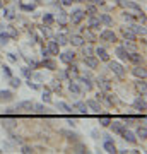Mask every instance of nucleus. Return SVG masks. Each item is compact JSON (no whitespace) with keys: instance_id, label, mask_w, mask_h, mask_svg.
<instances>
[{"instance_id":"54","label":"nucleus","mask_w":147,"mask_h":154,"mask_svg":"<svg viewBox=\"0 0 147 154\" xmlns=\"http://www.w3.org/2000/svg\"><path fill=\"white\" fill-rule=\"evenodd\" d=\"M34 7H36L34 4H31V5H24V4H22V5H21V9H22V11H33Z\"/></svg>"},{"instance_id":"19","label":"nucleus","mask_w":147,"mask_h":154,"mask_svg":"<svg viewBox=\"0 0 147 154\" xmlns=\"http://www.w3.org/2000/svg\"><path fill=\"white\" fill-rule=\"evenodd\" d=\"M135 88L142 93V96H145V93H147V88H145V77H139V81L135 82Z\"/></svg>"},{"instance_id":"16","label":"nucleus","mask_w":147,"mask_h":154,"mask_svg":"<svg viewBox=\"0 0 147 154\" xmlns=\"http://www.w3.org/2000/svg\"><path fill=\"white\" fill-rule=\"evenodd\" d=\"M12 98H14L12 91H9V89L0 91V103H9V101H12Z\"/></svg>"},{"instance_id":"45","label":"nucleus","mask_w":147,"mask_h":154,"mask_svg":"<svg viewBox=\"0 0 147 154\" xmlns=\"http://www.w3.org/2000/svg\"><path fill=\"white\" fill-rule=\"evenodd\" d=\"M51 88H53V91H58L60 93V89H62L60 81H51Z\"/></svg>"},{"instance_id":"38","label":"nucleus","mask_w":147,"mask_h":154,"mask_svg":"<svg viewBox=\"0 0 147 154\" xmlns=\"http://www.w3.org/2000/svg\"><path fill=\"white\" fill-rule=\"evenodd\" d=\"M9 81H11V82H9V84H11V88H19V86H21V79H19V77L12 75Z\"/></svg>"},{"instance_id":"63","label":"nucleus","mask_w":147,"mask_h":154,"mask_svg":"<svg viewBox=\"0 0 147 154\" xmlns=\"http://www.w3.org/2000/svg\"><path fill=\"white\" fill-rule=\"evenodd\" d=\"M0 152H2V151H0Z\"/></svg>"},{"instance_id":"20","label":"nucleus","mask_w":147,"mask_h":154,"mask_svg":"<svg viewBox=\"0 0 147 154\" xmlns=\"http://www.w3.org/2000/svg\"><path fill=\"white\" fill-rule=\"evenodd\" d=\"M74 108H75L81 115H87V111H89V108H87V105L84 103V101H77L75 105H74Z\"/></svg>"},{"instance_id":"26","label":"nucleus","mask_w":147,"mask_h":154,"mask_svg":"<svg viewBox=\"0 0 147 154\" xmlns=\"http://www.w3.org/2000/svg\"><path fill=\"white\" fill-rule=\"evenodd\" d=\"M43 67L44 69H50V70H57V63H55V60H51V58H43Z\"/></svg>"},{"instance_id":"2","label":"nucleus","mask_w":147,"mask_h":154,"mask_svg":"<svg viewBox=\"0 0 147 154\" xmlns=\"http://www.w3.org/2000/svg\"><path fill=\"white\" fill-rule=\"evenodd\" d=\"M33 108H34L33 101H21V103H17V106L14 108V111H17V113H29Z\"/></svg>"},{"instance_id":"51","label":"nucleus","mask_w":147,"mask_h":154,"mask_svg":"<svg viewBox=\"0 0 147 154\" xmlns=\"http://www.w3.org/2000/svg\"><path fill=\"white\" fill-rule=\"evenodd\" d=\"M27 86H29V89H34V91H38V89H39V86H38V84L31 82V79H29V81H27Z\"/></svg>"},{"instance_id":"42","label":"nucleus","mask_w":147,"mask_h":154,"mask_svg":"<svg viewBox=\"0 0 147 154\" xmlns=\"http://www.w3.org/2000/svg\"><path fill=\"white\" fill-rule=\"evenodd\" d=\"M93 53H94L93 46H84V48H82V55L84 57H89V55H93Z\"/></svg>"},{"instance_id":"12","label":"nucleus","mask_w":147,"mask_h":154,"mask_svg":"<svg viewBox=\"0 0 147 154\" xmlns=\"http://www.w3.org/2000/svg\"><path fill=\"white\" fill-rule=\"evenodd\" d=\"M133 108L139 111H142V113H145L147 110V105H145V99H144V96H140V98H137L135 101H133Z\"/></svg>"},{"instance_id":"48","label":"nucleus","mask_w":147,"mask_h":154,"mask_svg":"<svg viewBox=\"0 0 147 154\" xmlns=\"http://www.w3.org/2000/svg\"><path fill=\"white\" fill-rule=\"evenodd\" d=\"M86 14H89V16H94V14H96V7L94 5H89L86 9Z\"/></svg>"},{"instance_id":"52","label":"nucleus","mask_w":147,"mask_h":154,"mask_svg":"<svg viewBox=\"0 0 147 154\" xmlns=\"http://www.w3.org/2000/svg\"><path fill=\"white\" fill-rule=\"evenodd\" d=\"M104 96H106L104 91H99V93L96 94V99H98V101H104Z\"/></svg>"},{"instance_id":"62","label":"nucleus","mask_w":147,"mask_h":154,"mask_svg":"<svg viewBox=\"0 0 147 154\" xmlns=\"http://www.w3.org/2000/svg\"><path fill=\"white\" fill-rule=\"evenodd\" d=\"M2 7H4V2H2V0H0V9H2Z\"/></svg>"},{"instance_id":"40","label":"nucleus","mask_w":147,"mask_h":154,"mask_svg":"<svg viewBox=\"0 0 147 154\" xmlns=\"http://www.w3.org/2000/svg\"><path fill=\"white\" fill-rule=\"evenodd\" d=\"M33 110H36V113H38V115H44V113H46V108H44V105H34Z\"/></svg>"},{"instance_id":"21","label":"nucleus","mask_w":147,"mask_h":154,"mask_svg":"<svg viewBox=\"0 0 147 154\" xmlns=\"http://www.w3.org/2000/svg\"><path fill=\"white\" fill-rule=\"evenodd\" d=\"M96 55H98L99 60H103V62H108L109 60V55H108V51L104 48H96V51H94Z\"/></svg>"},{"instance_id":"58","label":"nucleus","mask_w":147,"mask_h":154,"mask_svg":"<svg viewBox=\"0 0 147 154\" xmlns=\"http://www.w3.org/2000/svg\"><path fill=\"white\" fill-rule=\"evenodd\" d=\"M93 4H96V5H103L104 4V0H91Z\"/></svg>"},{"instance_id":"57","label":"nucleus","mask_w":147,"mask_h":154,"mask_svg":"<svg viewBox=\"0 0 147 154\" xmlns=\"http://www.w3.org/2000/svg\"><path fill=\"white\" fill-rule=\"evenodd\" d=\"M123 17H125V21L133 22V16H130V14H123Z\"/></svg>"},{"instance_id":"34","label":"nucleus","mask_w":147,"mask_h":154,"mask_svg":"<svg viewBox=\"0 0 147 154\" xmlns=\"http://www.w3.org/2000/svg\"><path fill=\"white\" fill-rule=\"evenodd\" d=\"M132 29H133V33H135V34H142V36H145V26L133 24V26H132Z\"/></svg>"},{"instance_id":"8","label":"nucleus","mask_w":147,"mask_h":154,"mask_svg":"<svg viewBox=\"0 0 147 154\" xmlns=\"http://www.w3.org/2000/svg\"><path fill=\"white\" fill-rule=\"evenodd\" d=\"M109 127H111V130H113L115 134H123V130L127 128V123H123V122H113L111 120V123H109Z\"/></svg>"},{"instance_id":"7","label":"nucleus","mask_w":147,"mask_h":154,"mask_svg":"<svg viewBox=\"0 0 147 154\" xmlns=\"http://www.w3.org/2000/svg\"><path fill=\"white\" fill-rule=\"evenodd\" d=\"M115 55L118 57L120 60L128 62V55H130V51H128V50H127L125 46H123V45H121V46H118V48H116V51H115Z\"/></svg>"},{"instance_id":"43","label":"nucleus","mask_w":147,"mask_h":154,"mask_svg":"<svg viewBox=\"0 0 147 154\" xmlns=\"http://www.w3.org/2000/svg\"><path fill=\"white\" fill-rule=\"evenodd\" d=\"M58 22H60L62 28H65V22H67V16L65 12H60V16H58Z\"/></svg>"},{"instance_id":"6","label":"nucleus","mask_w":147,"mask_h":154,"mask_svg":"<svg viewBox=\"0 0 147 154\" xmlns=\"http://www.w3.org/2000/svg\"><path fill=\"white\" fill-rule=\"evenodd\" d=\"M86 105H87V108L91 111H94V113H101V103H99L98 99H87L86 101Z\"/></svg>"},{"instance_id":"41","label":"nucleus","mask_w":147,"mask_h":154,"mask_svg":"<svg viewBox=\"0 0 147 154\" xmlns=\"http://www.w3.org/2000/svg\"><path fill=\"white\" fill-rule=\"evenodd\" d=\"M43 22L46 24V26L53 24V16H51V14H44V16H43Z\"/></svg>"},{"instance_id":"47","label":"nucleus","mask_w":147,"mask_h":154,"mask_svg":"<svg viewBox=\"0 0 147 154\" xmlns=\"http://www.w3.org/2000/svg\"><path fill=\"white\" fill-rule=\"evenodd\" d=\"M22 154H33L34 152V149L33 147H29V146H22Z\"/></svg>"},{"instance_id":"44","label":"nucleus","mask_w":147,"mask_h":154,"mask_svg":"<svg viewBox=\"0 0 147 154\" xmlns=\"http://www.w3.org/2000/svg\"><path fill=\"white\" fill-rule=\"evenodd\" d=\"M43 101H44V103H51V96H50V89H44V91H43Z\"/></svg>"},{"instance_id":"39","label":"nucleus","mask_w":147,"mask_h":154,"mask_svg":"<svg viewBox=\"0 0 147 154\" xmlns=\"http://www.w3.org/2000/svg\"><path fill=\"white\" fill-rule=\"evenodd\" d=\"M9 39H11V34L0 33V45H7V43H9Z\"/></svg>"},{"instance_id":"14","label":"nucleus","mask_w":147,"mask_h":154,"mask_svg":"<svg viewBox=\"0 0 147 154\" xmlns=\"http://www.w3.org/2000/svg\"><path fill=\"white\" fill-rule=\"evenodd\" d=\"M48 51H50V55H58L60 53V45L57 43L55 39H51V41H48Z\"/></svg>"},{"instance_id":"56","label":"nucleus","mask_w":147,"mask_h":154,"mask_svg":"<svg viewBox=\"0 0 147 154\" xmlns=\"http://www.w3.org/2000/svg\"><path fill=\"white\" fill-rule=\"evenodd\" d=\"M41 55H43V58H48V57H50L48 48H44V46H43V50H41Z\"/></svg>"},{"instance_id":"50","label":"nucleus","mask_w":147,"mask_h":154,"mask_svg":"<svg viewBox=\"0 0 147 154\" xmlns=\"http://www.w3.org/2000/svg\"><path fill=\"white\" fill-rule=\"evenodd\" d=\"M11 139L14 140V142H17V144H21V142H22V139L19 137V135H16V134H12V132H11Z\"/></svg>"},{"instance_id":"24","label":"nucleus","mask_w":147,"mask_h":154,"mask_svg":"<svg viewBox=\"0 0 147 154\" xmlns=\"http://www.w3.org/2000/svg\"><path fill=\"white\" fill-rule=\"evenodd\" d=\"M104 151H106V152H109V154L118 152V151H116V147H115L113 140H104Z\"/></svg>"},{"instance_id":"32","label":"nucleus","mask_w":147,"mask_h":154,"mask_svg":"<svg viewBox=\"0 0 147 154\" xmlns=\"http://www.w3.org/2000/svg\"><path fill=\"white\" fill-rule=\"evenodd\" d=\"M57 108H58V110H62L63 113H70V111H72V106H69L67 103H63V101L57 103Z\"/></svg>"},{"instance_id":"37","label":"nucleus","mask_w":147,"mask_h":154,"mask_svg":"<svg viewBox=\"0 0 147 154\" xmlns=\"http://www.w3.org/2000/svg\"><path fill=\"white\" fill-rule=\"evenodd\" d=\"M123 46H125L127 50H128V51H137V46H135V41H127L125 39V43H123Z\"/></svg>"},{"instance_id":"9","label":"nucleus","mask_w":147,"mask_h":154,"mask_svg":"<svg viewBox=\"0 0 147 154\" xmlns=\"http://www.w3.org/2000/svg\"><path fill=\"white\" fill-rule=\"evenodd\" d=\"M87 28L91 29V31H96V29L101 28V21H99V17H96V16L89 17V21H87Z\"/></svg>"},{"instance_id":"17","label":"nucleus","mask_w":147,"mask_h":154,"mask_svg":"<svg viewBox=\"0 0 147 154\" xmlns=\"http://www.w3.org/2000/svg\"><path fill=\"white\" fill-rule=\"evenodd\" d=\"M74 152H79V154H87L89 152V149H87L86 144H82L81 140H77L74 142Z\"/></svg>"},{"instance_id":"59","label":"nucleus","mask_w":147,"mask_h":154,"mask_svg":"<svg viewBox=\"0 0 147 154\" xmlns=\"http://www.w3.org/2000/svg\"><path fill=\"white\" fill-rule=\"evenodd\" d=\"M9 58H11L12 62H17V57L14 55V53H9Z\"/></svg>"},{"instance_id":"30","label":"nucleus","mask_w":147,"mask_h":154,"mask_svg":"<svg viewBox=\"0 0 147 154\" xmlns=\"http://www.w3.org/2000/svg\"><path fill=\"white\" fill-rule=\"evenodd\" d=\"M55 41L60 45V46H63V45H67L69 43V38H67V34H63V33H60V34H57V38H55Z\"/></svg>"},{"instance_id":"33","label":"nucleus","mask_w":147,"mask_h":154,"mask_svg":"<svg viewBox=\"0 0 147 154\" xmlns=\"http://www.w3.org/2000/svg\"><path fill=\"white\" fill-rule=\"evenodd\" d=\"M99 21H101V24H106V26H111L113 24V21H111V17L108 14H101L99 16Z\"/></svg>"},{"instance_id":"55","label":"nucleus","mask_w":147,"mask_h":154,"mask_svg":"<svg viewBox=\"0 0 147 154\" xmlns=\"http://www.w3.org/2000/svg\"><path fill=\"white\" fill-rule=\"evenodd\" d=\"M74 2H79V0H62V5H72V4H74Z\"/></svg>"},{"instance_id":"36","label":"nucleus","mask_w":147,"mask_h":154,"mask_svg":"<svg viewBox=\"0 0 147 154\" xmlns=\"http://www.w3.org/2000/svg\"><path fill=\"white\" fill-rule=\"evenodd\" d=\"M2 125L5 127L7 130H12V127H16V120H14V118H9V120H4V122H2Z\"/></svg>"},{"instance_id":"4","label":"nucleus","mask_w":147,"mask_h":154,"mask_svg":"<svg viewBox=\"0 0 147 154\" xmlns=\"http://www.w3.org/2000/svg\"><path fill=\"white\" fill-rule=\"evenodd\" d=\"M99 38L103 39V41H108V43H115V41H116V34H115L111 29H104V31H101Z\"/></svg>"},{"instance_id":"11","label":"nucleus","mask_w":147,"mask_h":154,"mask_svg":"<svg viewBox=\"0 0 147 154\" xmlns=\"http://www.w3.org/2000/svg\"><path fill=\"white\" fill-rule=\"evenodd\" d=\"M58 55H60V60L63 62V63H70V62L75 60V53L70 51V50H69V51H63V53H58Z\"/></svg>"},{"instance_id":"46","label":"nucleus","mask_w":147,"mask_h":154,"mask_svg":"<svg viewBox=\"0 0 147 154\" xmlns=\"http://www.w3.org/2000/svg\"><path fill=\"white\" fill-rule=\"evenodd\" d=\"M2 70H4V75H5V77H9V79L12 77V70H11V67L4 65V67H2Z\"/></svg>"},{"instance_id":"61","label":"nucleus","mask_w":147,"mask_h":154,"mask_svg":"<svg viewBox=\"0 0 147 154\" xmlns=\"http://www.w3.org/2000/svg\"><path fill=\"white\" fill-rule=\"evenodd\" d=\"M104 137V140H113V137H111V135H108V134H106V135H103Z\"/></svg>"},{"instance_id":"1","label":"nucleus","mask_w":147,"mask_h":154,"mask_svg":"<svg viewBox=\"0 0 147 154\" xmlns=\"http://www.w3.org/2000/svg\"><path fill=\"white\" fill-rule=\"evenodd\" d=\"M108 62H109V60H108ZM108 69L113 72L116 77H120V79H123V77H125V74H127V70L123 69V65H121V63H118V62H109V63H108Z\"/></svg>"},{"instance_id":"5","label":"nucleus","mask_w":147,"mask_h":154,"mask_svg":"<svg viewBox=\"0 0 147 154\" xmlns=\"http://www.w3.org/2000/svg\"><path fill=\"white\" fill-rule=\"evenodd\" d=\"M84 65L87 69H96L99 65V58L94 55H89V57H84Z\"/></svg>"},{"instance_id":"29","label":"nucleus","mask_w":147,"mask_h":154,"mask_svg":"<svg viewBox=\"0 0 147 154\" xmlns=\"http://www.w3.org/2000/svg\"><path fill=\"white\" fill-rule=\"evenodd\" d=\"M111 120H113V118H111L109 115H101V113H99V123H101L103 127H109Z\"/></svg>"},{"instance_id":"28","label":"nucleus","mask_w":147,"mask_h":154,"mask_svg":"<svg viewBox=\"0 0 147 154\" xmlns=\"http://www.w3.org/2000/svg\"><path fill=\"white\" fill-rule=\"evenodd\" d=\"M137 137H140V140H145L147 139V128H145V125H139L137 127Z\"/></svg>"},{"instance_id":"3","label":"nucleus","mask_w":147,"mask_h":154,"mask_svg":"<svg viewBox=\"0 0 147 154\" xmlns=\"http://www.w3.org/2000/svg\"><path fill=\"white\" fill-rule=\"evenodd\" d=\"M86 17V11H82V9H75V11H72L70 14V22L72 24H79Z\"/></svg>"},{"instance_id":"13","label":"nucleus","mask_w":147,"mask_h":154,"mask_svg":"<svg viewBox=\"0 0 147 154\" xmlns=\"http://www.w3.org/2000/svg\"><path fill=\"white\" fill-rule=\"evenodd\" d=\"M121 34H123V38H125L127 41H135L137 39V34L133 33V29H130V28H121Z\"/></svg>"},{"instance_id":"49","label":"nucleus","mask_w":147,"mask_h":154,"mask_svg":"<svg viewBox=\"0 0 147 154\" xmlns=\"http://www.w3.org/2000/svg\"><path fill=\"white\" fill-rule=\"evenodd\" d=\"M22 74H24V77L31 79V70H29V67H22Z\"/></svg>"},{"instance_id":"15","label":"nucleus","mask_w":147,"mask_h":154,"mask_svg":"<svg viewBox=\"0 0 147 154\" xmlns=\"http://www.w3.org/2000/svg\"><path fill=\"white\" fill-rule=\"evenodd\" d=\"M128 60L133 62L135 65H140V63H144V57H142L139 51H132L130 55H128Z\"/></svg>"},{"instance_id":"60","label":"nucleus","mask_w":147,"mask_h":154,"mask_svg":"<svg viewBox=\"0 0 147 154\" xmlns=\"http://www.w3.org/2000/svg\"><path fill=\"white\" fill-rule=\"evenodd\" d=\"M91 135H93V139H98V137H99L98 130H93V132H91Z\"/></svg>"},{"instance_id":"18","label":"nucleus","mask_w":147,"mask_h":154,"mask_svg":"<svg viewBox=\"0 0 147 154\" xmlns=\"http://www.w3.org/2000/svg\"><path fill=\"white\" fill-rule=\"evenodd\" d=\"M121 137L125 139L127 142H130V144H137V137H135V134L130 132V130H123V134H121Z\"/></svg>"},{"instance_id":"31","label":"nucleus","mask_w":147,"mask_h":154,"mask_svg":"<svg viewBox=\"0 0 147 154\" xmlns=\"http://www.w3.org/2000/svg\"><path fill=\"white\" fill-rule=\"evenodd\" d=\"M98 86H99V89H103V91H109V82L106 81V79H103V77H99L98 79Z\"/></svg>"},{"instance_id":"53","label":"nucleus","mask_w":147,"mask_h":154,"mask_svg":"<svg viewBox=\"0 0 147 154\" xmlns=\"http://www.w3.org/2000/svg\"><path fill=\"white\" fill-rule=\"evenodd\" d=\"M31 77H33L34 81H38V82L43 81V75H41V74H31Z\"/></svg>"},{"instance_id":"27","label":"nucleus","mask_w":147,"mask_h":154,"mask_svg":"<svg viewBox=\"0 0 147 154\" xmlns=\"http://www.w3.org/2000/svg\"><path fill=\"white\" fill-rule=\"evenodd\" d=\"M69 91H70L72 94H81L82 93V89H81V86H79V84L77 82H69Z\"/></svg>"},{"instance_id":"35","label":"nucleus","mask_w":147,"mask_h":154,"mask_svg":"<svg viewBox=\"0 0 147 154\" xmlns=\"http://www.w3.org/2000/svg\"><path fill=\"white\" fill-rule=\"evenodd\" d=\"M67 72H69V75H72V74L75 75L77 72H79V67H77L74 62H70V63H69V69H67ZM70 81H72V77H70Z\"/></svg>"},{"instance_id":"25","label":"nucleus","mask_w":147,"mask_h":154,"mask_svg":"<svg viewBox=\"0 0 147 154\" xmlns=\"http://www.w3.org/2000/svg\"><path fill=\"white\" fill-rule=\"evenodd\" d=\"M79 82H81L82 86H84V89H86V91H89V89L93 88V82H91V79H89V77L81 75V77H79Z\"/></svg>"},{"instance_id":"23","label":"nucleus","mask_w":147,"mask_h":154,"mask_svg":"<svg viewBox=\"0 0 147 154\" xmlns=\"http://www.w3.org/2000/svg\"><path fill=\"white\" fill-rule=\"evenodd\" d=\"M132 74L133 75H137V77H145V69H144V65H135L133 69H132Z\"/></svg>"},{"instance_id":"10","label":"nucleus","mask_w":147,"mask_h":154,"mask_svg":"<svg viewBox=\"0 0 147 154\" xmlns=\"http://www.w3.org/2000/svg\"><path fill=\"white\" fill-rule=\"evenodd\" d=\"M60 134L67 139V140H70V142H77V140H79V134L74 132V130H60Z\"/></svg>"},{"instance_id":"22","label":"nucleus","mask_w":147,"mask_h":154,"mask_svg":"<svg viewBox=\"0 0 147 154\" xmlns=\"http://www.w3.org/2000/svg\"><path fill=\"white\" fill-rule=\"evenodd\" d=\"M69 41H72L74 46H82V45H84V38H82L81 34H72Z\"/></svg>"}]
</instances>
